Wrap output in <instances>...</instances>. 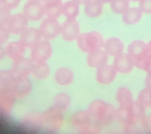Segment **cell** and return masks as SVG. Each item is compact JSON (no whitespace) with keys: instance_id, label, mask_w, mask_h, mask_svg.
Masks as SVG:
<instances>
[{"instance_id":"6da1fadb","label":"cell","mask_w":151,"mask_h":134,"mask_svg":"<svg viewBox=\"0 0 151 134\" xmlns=\"http://www.w3.org/2000/svg\"><path fill=\"white\" fill-rule=\"evenodd\" d=\"M77 39L79 47L87 52H93L104 46L103 37L96 31L80 34Z\"/></svg>"},{"instance_id":"7a4b0ae2","label":"cell","mask_w":151,"mask_h":134,"mask_svg":"<svg viewBox=\"0 0 151 134\" xmlns=\"http://www.w3.org/2000/svg\"><path fill=\"white\" fill-rule=\"evenodd\" d=\"M23 14L28 21L40 20L45 15L44 4L40 0H28L24 6Z\"/></svg>"},{"instance_id":"3957f363","label":"cell","mask_w":151,"mask_h":134,"mask_svg":"<svg viewBox=\"0 0 151 134\" xmlns=\"http://www.w3.org/2000/svg\"><path fill=\"white\" fill-rule=\"evenodd\" d=\"M28 21L23 13H19L11 15L3 25L5 26L10 34L20 35L28 27Z\"/></svg>"},{"instance_id":"277c9868","label":"cell","mask_w":151,"mask_h":134,"mask_svg":"<svg viewBox=\"0 0 151 134\" xmlns=\"http://www.w3.org/2000/svg\"><path fill=\"white\" fill-rule=\"evenodd\" d=\"M61 28V25L56 19L47 17L41 23L40 29L42 37L48 40L60 34Z\"/></svg>"},{"instance_id":"5b68a950","label":"cell","mask_w":151,"mask_h":134,"mask_svg":"<svg viewBox=\"0 0 151 134\" xmlns=\"http://www.w3.org/2000/svg\"><path fill=\"white\" fill-rule=\"evenodd\" d=\"M60 34L66 41H73L77 39L80 34V27L76 18L67 19L61 25Z\"/></svg>"},{"instance_id":"8992f818","label":"cell","mask_w":151,"mask_h":134,"mask_svg":"<svg viewBox=\"0 0 151 134\" xmlns=\"http://www.w3.org/2000/svg\"><path fill=\"white\" fill-rule=\"evenodd\" d=\"M20 42L24 47H33L41 40L42 36L40 29L28 27L20 34Z\"/></svg>"},{"instance_id":"52a82bcc","label":"cell","mask_w":151,"mask_h":134,"mask_svg":"<svg viewBox=\"0 0 151 134\" xmlns=\"http://www.w3.org/2000/svg\"><path fill=\"white\" fill-rule=\"evenodd\" d=\"M104 47L107 54L116 56L122 54L124 47L122 42L116 37L107 39L105 42Z\"/></svg>"},{"instance_id":"ba28073f","label":"cell","mask_w":151,"mask_h":134,"mask_svg":"<svg viewBox=\"0 0 151 134\" xmlns=\"http://www.w3.org/2000/svg\"><path fill=\"white\" fill-rule=\"evenodd\" d=\"M142 12L139 8H129L122 14V21L127 25H133L139 23L142 18Z\"/></svg>"},{"instance_id":"9c48e42d","label":"cell","mask_w":151,"mask_h":134,"mask_svg":"<svg viewBox=\"0 0 151 134\" xmlns=\"http://www.w3.org/2000/svg\"><path fill=\"white\" fill-rule=\"evenodd\" d=\"M103 3L97 0H90L84 4L85 12L91 18L99 17L103 12Z\"/></svg>"},{"instance_id":"30bf717a","label":"cell","mask_w":151,"mask_h":134,"mask_svg":"<svg viewBox=\"0 0 151 134\" xmlns=\"http://www.w3.org/2000/svg\"><path fill=\"white\" fill-rule=\"evenodd\" d=\"M63 3L58 1L45 4V15L49 18L56 19L63 14Z\"/></svg>"},{"instance_id":"8fae6325","label":"cell","mask_w":151,"mask_h":134,"mask_svg":"<svg viewBox=\"0 0 151 134\" xmlns=\"http://www.w3.org/2000/svg\"><path fill=\"white\" fill-rule=\"evenodd\" d=\"M80 13V4L72 0L63 3V14L67 19L76 18Z\"/></svg>"},{"instance_id":"7c38bea8","label":"cell","mask_w":151,"mask_h":134,"mask_svg":"<svg viewBox=\"0 0 151 134\" xmlns=\"http://www.w3.org/2000/svg\"><path fill=\"white\" fill-rule=\"evenodd\" d=\"M129 0H111L110 2L111 10L115 14H123L129 8Z\"/></svg>"},{"instance_id":"4fadbf2b","label":"cell","mask_w":151,"mask_h":134,"mask_svg":"<svg viewBox=\"0 0 151 134\" xmlns=\"http://www.w3.org/2000/svg\"><path fill=\"white\" fill-rule=\"evenodd\" d=\"M21 0H0V7L9 10H14L18 6Z\"/></svg>"},{"instance_id":"5bb4252c","label":"cell","mask_w":151,"mask_h":134,"mask_svg":"<svg viewBox=\"0 0 151 134\" xmlns=\"http://www.w3.org/2000/svg\"><path fill=\"white\" fill-rule=\"evenodd\" d=\"M139 9L142 13L151 14V0H140Z\"/></svg>"},{"instance_id":"9a60e30c","label":"cell","mask_w":151,"mask_h":134,"mask_svg":"<svg viewBox=\"0 0 151 134\" xmlns=\"http://www.w3.org/2000/svg\"><path fill=\"white\" fill-rule=\"evenodd\" d=\"M10 10L0 7V25L5 24L8 19L11 16Z\"/></svg>"},{"instance_id":"2e32d148","label":"cell","mask_w":151,"mask_h":134,"mask_svg":"<svg viewBox=\"0 0 151 134\" xmlns=\"http://www.w3.org/2000/svg\"><path fill=\"white\" fill-rule=\"evenodd\" d=\"M9 34L5 26L0 25V41L1 42H4L8 39Z\"/></svg>"},{"instance_id":"e0dca14e","label":"cell","mask_w":151,"mask_h":134,"mask_svg":"<svg viewBox=\"0 0 151 134\" xmlns=\"http://www.w3.org/2000/svg\"><path fill=\"white\" fill-rule=\"evenodd\" d=\"M63 0H41V1L44 4H46L48 3H52L55 1H62Z\"/></svg>"},{"instance_id":"ac0fdd59","label":"cell","mask_w":151,"mask_h":134,"mask_svg":"<svg viewBox=\"0 0 151 134\" xmlns=\"http://www.w3.org/2000/svg\"><path fill=\"white\" fill-rule=\"evenodd\" d=\"M79 4H85L90 0H73Z\"/></svg>"},{"instance_id":"d6986e66","label":"cell","mask_w":151,"mask_h":134,"mask_svg":"<svg viewBox=\"0 0 151 134\" xmlns=\"http://www.w3.org/2000/svg\"><path fill=\"white\" fill-rule=\"evenodd\" d=\"M97 1L103 4H104V3H110L111 0H97Z\"/></svg>"},{"instance_id":"ffe728a7","label":"cell","mask_w":151,"mask_h":134,"mask_svg":"<svg viewBox=\"0 0 151 134\" xmlns=\"http://www.w3.org/2000/svg\"><path fill=\"white\" fill-rule=\"evenodd\" d=\"M129 1H139L140 0H129Z\"/></svg>"}]
</instances>
